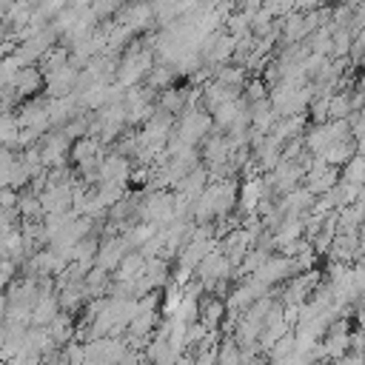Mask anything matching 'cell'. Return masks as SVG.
<instances>
[{
  "mask_svg": "<svg viewBox=\"0 0 365 365\" xmlns=\"http://www.w3.org/2000/svg\"><path fill=\"white\" fill-rule=\"evenodd\" d=\"M237 194H240V191H237L228 180L214 182V185H205V188H202V194L194 200V202H197L194 214H197L200 220L220 217V214H225V211L234 205V197H237Z\"/></svg>",
  "mask_w": 365,
  "mask_h": 365,
  "instance_id": "obj_1",
  "label": "cell"
},
{
  "mask_svg": "<svg viewBox=\"0 0 365 365\" xmlns=\"http://www.w3.org/2000/svg\"><path fill=\"white\" fill-rule=\"evenodd\" d=\"M336 182H339L336 165L325 163L322 157H314V160L305 165V185H308L314 194H325V191H331Z\"/></svg>",
  "mask_w": 365,
  "mask_h": 365,
  "instance_id": "obj_2",
  "label": "cell"
},
{
  "mask_svg": "<svg viewBox=\"0 0 365 365\" xmlns=\"http://www.w3.org/2000/svg\"><path fill=\"white\" fill-rule=\"evenodd\" d=\"M151 71V54L145 48H131L123 63H120V71H117V80L120 86H134L137 80H143L145 74Z\"/></svg>",
  "mask_w": 365,
  "mask_h": 365,
  "instance_id": "obj_3",
  "label": "cell"
},
{
  "mask_svg": "<svg viewBox=\"0 0 365 365\" xmlns=\"http://www.w3.org/2000/svg\"><path fill=\"white\" fill-rule=\"evenodd\" d=\"M297 274V265H294V257L291 254H279V257H268L257 271L254 277L262 279L265 285H274V282H282L285 277Z\"/></svg>",
  "mask_w": 365,
  "mask_h": 365,
  "instance_id": "obj_4",
  "label": "cell"
},
{
  "mask_svg": "<svg viewBox=\"0 0 365 365\" xmlns=\"http://www.w3.org/2000/svg\"><path fill=\"white\" fill-rule=\"evenodd\" d=\"M97 174L103 177V182H125L131 177V165L123 154H111V157H103L100 165H97Z\"/></svg>",
  "mask_w": 365,
  "mask_h": 365,
  "instance_id": "obj_5",
  "label": "cell"
},
{
  "mask_svg": "<svg viewBox=\"0 0 365 365\" xmlns=\"http://www.w3.org/2000/svg\"><path fill=\"white\" fill-rule=\"evenodd\" d=\"M125 248H131L125 237H117V240L103 242V245L97 248V265H100V268H106V271H114V268L120 265V259L125 257V254H123Z\"/></svg>",
  "mask_w": 365,
  "mask_h": 365,
  "instance_id": "obj_6",
  "label": "cell"
},
{
  "mask_svg": "<svg viewBox=\"0 0 365 365\" xmlns=\"http://www.w3.org/2000/svg\"><path fill=\"white\" fill-rule=\"evenodd\" d=\"M262 194H265L262 180H257V177L245 180L242 188H240V205H242V211L245 214H254L259 208V202H262Z\"/></svg>",
  "mask_w": 365,
  "mask_h": 365,
  "instance_id": "obj_7",
  "label": "cell"
},
{
  "mask_svg": "<svg viewBox=\"0 0 365 365\" xmlns=\"http://www.w3.org/2000/svg\"><path fill=\"white\" fill-rule=\"evenodd\" d=\"M225 302L222 299H214V297H205L202 302H200V319L208 325V328H214L220 319H225Z\"/></svg>",
  "mask_w": 365,
  "mask_h": 365,
  "instance_id": "obj_8",
  "label": "cell"
},
{
  "mask_svg": "<svg viewBox=\"0 0 365 365\" xmlns=\"http://www.w3.org/2000/svg\"><path fill=\"white\" fill-rule=\"evenodd\" d=\"M237 339H225V342H220L217 345V359L220 362H240L242 359V351H237Z\"/></svg>",
  "mask_w": 365,
  "mask_h": 365,
  "instance_id": "obj_9",
  "label": "cell"
},
{
  "mask_svg": "<svg viewBox=\"0 0 365 365\" xmlns=\"http://www.w3.org/2000/svg\"><path fill=\"white\" fill-rule=\"evenodd\" d=\"M217 80L225 83V86H231V88H237V86L242 83V68H237V66H222V68L217 71Z\"/></svg>",
  "mask_w": 365,
  "mask_h": 365,
  "instance_id": "obj_10",
  "label": "cell"
},
{
  "mask_svg": "<svg viewBox=\"0 0 365 365\" xmlns=\"http://www.w3.org/2000/svg\"><path fill=\"white\" fill-rule=\"evenodd\" d=\"M351 54L356 63H365V26H359L354 31V43H351Z\"/></svg>",
  "mask_w": 365,
  "mask_h": 365,
  "instance_id": "obj_11",
  "label": "cell"
},
{
  "mask_svg": "<svg viewBox=\"0 0 365 365\" xmlns=\"http://www.w3.org/2000/svg\"><path fill=\"white\" fill-rule=\"evenodd\" d=\"M359 120H365V103H362V108H359Z\"/></svg>",
  "mask_w": 365,
  "mask_h": 365,
  "instance_id": "obj_12",
  "label": "cell"
}]
</instances>
